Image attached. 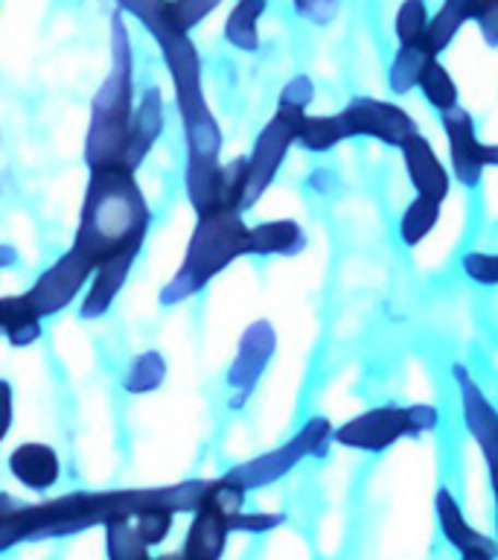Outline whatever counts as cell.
<instances>
[{
	"label": "cell",
	"mask_w": 498,
	"mask_h": 560,
	"mask_svg": "<svg viewBox=\"0 0 498 560\" xmlns=\"http://www.w3.org/2000/svg\"><path fill=\"white\" fill-rule=\"evenodd\" d=\"M149 225L152 210L134 178V170L126 164L94 166L70 252L79 254L96 271L111 257L143 252Z\"/></svg>",
	"instance_id": "6da1fadb"
},
{
	"label": "cell",
	"mask_w": 498,
	"mask_h": 560,
	"mask_svg": "<svg viewBox=\"0 0 498 560\" xmlns=\"http://www.w3.org/2000/svg\"><path fill=\"white\" fill-rule=\"evenodd\" d=\"M134 59L122 15L111 18V70L91 103L85 138L87 166L126 164L131 114H134ZM129 166V164H126Z\"/></svg>",
	"instance_id": "7a4b0ae2"
},
{
	"label": "cell",
	"mask_w": 498,
	"mask_h": 560,
	"mask_svg": "<svg viewBox=\"0 0 498 560\" xmlns=\"http://www.w3.org/2000/svg\"><path fill=\"white\" fill-rule=\"evenodd\" d=\"M251 257V225L239 210H213L199 217L192 228L190 245L183 252V262L173 280L161 289V304L175 306L187 298L199 295L210 280L236 262Z\"/></svg>",
	"instance_id": "3957f363"
},
{
	"label": "cell",
	"mask_w": 498,
	"mask_h": 560,
	"mask_svg": "<svg viewBox=\"0 0 498 560\" xmlns=\"http://www.w3.org/2000/svg\"><path fill=\"white\" fill-rule=\"evenodd\" d=\"M332 435H335V427H332L330 420L318 415V418L306 420L304 427L297 429L286 444H280L277 450H271V453L257 455L251 462L236 464L234 470L227 472L248 490L265 488V485H274V481H280L283 476H288V472L295 470L300 462H306V458H315V455L327 453V446L335 444Z\"/></svg>",
	"instance_id": "277c9868"
},
{
	"label": "cell",
	"mask_w": 498,
	"mask_h": 560,
	"mask_svg": "<svg viewBox=\"0 0 498 560\" xmlns=\"http://www.w3.org/2000/svg\"><path fill=\"white\" fill-rule=\"evenodd\" d=\"M306 114L309 112H304V108L277 103L274 117L260 129L251 152H248V192H245L242 213L251 210L274 184L286 155L292 152V147H297V131L304 126Z\"/></svg>",
	"instance_id": "5b68a950"
},
{
	"label": "cell",
	"mask_w": 498,
	"mask_h": 560,
	"mask_svg": "<svg viewBox=\"0 0 498 560\" xmlns=\"http://www.w3.org/2000/svg\"><path fill=\"white\" fill-rule=\"evenodd\" d=\"M440 129L449 149V173L461 187L475 190L489 166H498V143H484L478 138L475 120L463 105L440 114Z\"/></svg>",
	"instance_id": "8992f818"
},
{
	"label": "cell",
	"mask_w": 498,
	"mask_h": 560,
	"mask_svg": "<svg viewBox=\"0 0 498 560\" xmlns=\"http://www.w3.org/2000/svg\"><path fill=\"white\" fill-rule=\"evenodd\" d=\"M402 438H414L408 406L384 402V406H374V409L361 411L356 418L344 420L341 427H335L332 441L347 446V450L376 455L391 450L393 444H400Z\"/></svg>",
	"instance_id": "52a82bcc"
},
{
	"label": "cell",
	"mask_w": 498,
	"mask_h": 560,
	"mask_svg": "<svg viewBox=\"0 0 498 560\" xmlns=\"http://www.w3.org/2000/svg\"><path fill=\"white\" fill-rule=\"evenodd\" d=\"M341 117L347 122L349 138H367L382 147L400 149L411 135H417L419 126L402 105L376 96H356L341 108Z\"/></svg>",
	"instance_id": "ba28073f"
},
{
	"label": "cell",
	"mask_w": 498,
	"mask_h": 560,
	"mask_svg": "<svg viewBox=\"0 0 498 560\" xmlns=\"http://www.w3.org/2000/svg\"><path fill=\"white\" fill-rule=\"evenodd\" d=\"M274 350H277V332H274L271 322L260 318L251 327H245L234 362L227 368V385L236 394L234 409L245 406V400L251 397L253 388L260 385L265 368L274 359Z\"/></svg>",
	"instance_id": "9c48e42d"
},
{
	"label": "cell",
	"mask_w": 498,
	"mask_h": 560,
	"mask_svg": "<svg viewBox=\"0 0 498 560\" xmlns=\"http://www.w3.org/2000/svg\"><path fill=\"white\" fill-rule=\"evenodd\" d=\"M452 380L454 388H458V397H461L463 427H466L470 438L481 450V458H484V464L498 462V409L466 365L454 362Z\"/></svg>",
	"instance_id": "30bf717a"
},
{
	"label": "cell",
	"mask_w": 498,
	"mask_h": 560,
	"mask_svg": "<svg viewBox=\"0 0 498 560\" xmlns=\"http://www.w3.org/2000/svg\"><path fill=\"white\" fill-rule=\"evenodd\" d=\"M94 275V269L87 266L79 254L68 252L64 257L52 262L50 269L44 271L42 278L35 280L33 289L24 292L29 306H33L38 318L61 313L64 306L73 304L79 295V289L85 287V280Z\"/></svg>",
	"instance_id": "8fae6325"
},
{
	"label": "cell",
	"mask_w": 498,
	"mask_h": 560,
	"mask_svg": "<svg viewBox=\"0 0 498 560\" xmlns=\"http://www.w3.org/2000/svg\"><path fill=\"white\" fill-rule=\"evenodd\" d=\"M400 155L405 175H408L411 187H414V196H426V199H435L443 205L449 199V192H452V173L440 161L431 140L423 131H417L402 143Z\"/></svg>",
	"instance_id": "7c38bea8"
},
{
	"label": "cell",
	"mask_w": 498,
	"mask_h": 560,
	"mask_svg": "<svg viewBox=\"0 0 498 560\" xmlns=\"http://www.w3.org/2000/svg\"><path fill=\"white\" fill-rule=\"evenodd\" d=\"M164 94L157 88H146L140 96L138 108L131 114L129 143H126V164L138 173V166L155 149L161 131H164Z\"/></svg>",
	"instance_id": "4fadbf2b"
},
{
	"label": "cell",
	"mask_w": 498,
	"mask_h": 560,
	"mask_svg": "<svg viewBox=\"0 0 498 560\" xmlns=\"http://www.w3.org/2000/svg\"><path fill=\"white\" fill-rule=\"evenodd\" d=\"M183 187L195 217L225 210V164L218 158L187 155Z\"/></svg>",
	"instance_id": "5bb4252c"
},
{
	"label": "cell",
	"mask_w": 498,
	"mask_h": 560,
	"mask_svg": "<svg viewBox=\"0 0 498 560\" xmlns=\"http://www.w3.org/2000/svg\"><path fill=\"white\" fill-rule=\"evenodd\" d=\"M140 252H126L120 257H111L108 262H103L99 269L94 271V280H91V289L85 292V301L79 306V315L85 322H94V318H103L108 310H111L114 298L120 295V289L126 287L134 262H138Z\"/></svg>",
	"instance_id": "9a60e30c"
},
{
	"label": "cell",
	"mask_w": 498,
	"mask_h": 560,
	"mask_svg": "<svg viewBox=\"0 0 498 560\" xmlns=\"http://www.w3.org/2000/svg\"><path fill=\"white\" fill-rule=\"evenodd\" d=\"M9 472L24 488L50 490L61 479V458L52 446L29 441V444H21L17 450H12V455H9Z\"/></svg>",
	"instance_id": "2e32d148"
},
{
	"label": "cell",
	"mask_w": 498,
	"mask_h": 560,
	"mask_svg": "<svg viewBox=\"0 0 498 560\" xmlns=\"http://www.w3.org/2000/svg\"><path fill=\"white\" fill-rule=\"evenodd\" d=\"M190 532H187V540H183V560H222L227 549V540H230V520L218 511H210V508H199L192 511Z\"/></svg>",
	"instance_id": "e0dca14e"
},
{
	"label": "cell",
	"mask_w": 498,
	"mask_h": 560,
	"mask_svg": "<svg viewBox=\"0 0 498 560\" xmlns=\"http://www.w3.org/2000/svg\"><path fill=\"white\" fill-rule=\"evenodd\" d=\"M435 520L440 534H443V540L449 542L458 555H463V551H470V549H478V546L496 542V537L481 534L478 528L466 520V514H463V508H461V499L454 497L449 488H437Z\"/></svg>",
	"instance_id": "ac0fdd59"
},
{
	"label": "cell",
	"mask_w": 498,
	"mask_h": 560,
	"mask_svg": "<svg viewBox=\"0 0 498 560\" xmlns=\"http://www.w3.org/2000/svg\"><path fill=\"white\" fill-rule=\"evenodd\" d=\"M306 248V231L295 219H269L251 225V257H295Z\"/></svg>",
	"instance_id": "d6986e66"
},
{
	"label": "cell",
	"mask_w": 498,
	"mask_h": 560,
	"mask_svg": "<svg viewBox=\"0 0 498 560\" xmlns=\"http://www.w3.org/2000/svg\"><path fill=\"white\" fill-rule=\"evenodd\" d=\"M42 322L26 295L0 298V332L7 336L12 348H26L42 339Z\"/></svg>",
	"instance_id": "ffe728a7"
},
{
	"label": "cell",
	"mask_w": 498,
	"mask_h": 560,
	"mask_svg": "<svg viewBox=\"0 0 498 560\" xmlns=\"http://www.w3.org/2000/svg\"><path fill=\"white\" fill-rule=\"evenodd\" d=\"M478 7V0H443L437 12L428 21V47L435 56H443L452 42L461 35V30L472 21V12Z\"/></svg>",
	"instance_id": "44dd1931"
},
{
	"label": "cell",
	"mask_w": 498,
	"mask_h": 560,
	"mask_svg": "<svg viewBox=\"0 0 498 560\" xmlns=\"http://www.w3.org/2000/svg\"><path fill=\"white\" fill-rule=\"evenodd\" d=\"M431 59H440L431 52L428 44H400L396 52H393L391 68H388V88H391V94L405 96L411 91H417L419 77H423V70Z\"/></svg>",
	"instance_id": "7402d4cb"
},
{
	"label": "cell",
	"mask_w": 498,
	"mask_h": 560,
	"mask_svg": "<svg viewBox=\"0 0 498 560\" xmlns=\"http://www.w3.org/2000/svg\"><path fill=\"white\" fill-rule=\"evenodd\" d=\"M269 0H236L225 21V42L242 52L260 50V18L265 15Z\"/></svg>",
	"instance_id": "603a6c76"
},
{
	"label": "cell",
	"mask_w": 498,
	"mask_h": 560,
	"mask_svg": "<svg viewBox=\"0 0 498 560\" xmlns=\"http://www.w3.org/2000/svg\"><path fill=\"white\" fill-rule=\"evenodd\" d=\"M344 140L349 138V129L341 112L335 114H306L304 126L297 131V147L312 152V155H323V152H332L335 147H341Z\"/></svg>",
	"instance_id": "cb8c5ba5"
},
{
	"label": "cell",
	"mask_w": 498,
	"mask_h": 560,
	"mask_svg": "<svg viewBox=\"0 0 498 560\" xmlns=\"http://www.w3.org/2000/svg\"><path fill=\"white\" fill-rule=\"evenodd\" d=\"M440 213H443L440 201L426 199V196H414L400 217V243L405 248H417V245L426 243L428 236L435 234Z\"/></svg>",
	"instance_id": "d4e9b609"
},
{
	"label": "cell",
	"mask_w": 498,
	"mask_h": 560,
	"mask_svg": "<svg viewBox=\"0 0 498 560\" xmlns=\"http://www.w3.org/2000/svg\"><path fill=\"white\" fill-rule=\"evenodd\" d=\"M417 91L437 114H443L449 112V108H454V105H461V88L454 82L452 70L446 68L440 59L428 61L426 70H423V77H419Z\"/></svg>",
	"instance_id": "484cf974"
},
{
	"label": "cell",
	"mask_w": 498,
	"mask_h": 560,
	"mask_svg": "<svg viewBox=\"0 0 498 560\" xmlns=\"http://www.w3.org/2000/svg\"><path fill=\"white\" fill-rule=\"evenodd\" d=\"M105 542H108V558L111 560H152L149 558L146 540L140 537L138 525L131 516H114L105 523Z\"/></svg>",
	"instance_id": "4316f807"
},
{
	"label": "cell",
	"mask_w": 498,
	"mask_h": 560,
	"mask_svg": "<svg viewBox=\"0 0 498 560\" xmlns=\"http://www.w3.org/2000/svg\"><path fill=\"white\" fill-rule=\"evenodd\" d=\"M166 380V359L157 350H143L134 357L122 374V388L129 394H149L161 388Z\"/></svg>",
	"instance_id": "83f0119b"
},
{
	"label": "cell",
	"mask_w": 498,
	"mask_h": 560,
	"mask_svg": "<svg viewBox=\"0 0 498 560\" xmlns=\"http://www.w3.org/2000/svg\"><path fill=\"white\" fill-rule=\"evenodd\" d=\"M428 21H431V15H428L426 0H402L396 15H393L396 44H428Z\"/></svg>",
	"instance_id": "f1b7e54d"
},
{
	"label": "cell",
	"mask_w": 498,
	"mask_h": 560,
	"mask_svg": "<svg viewBox=\"0 0 498 560\" xmlns=\"http://www.w3.org/2000/svg\"><path fill=\"white\" fill-rule=\"evenodd\" d=\"M131 520H134V525H138L140 537H143L149 549H152V546H161V542L169 537V532H173L175 511L166 505H149L143 508V511H138Z\"/></svg>",
	"instance_id": "f546056e"
},
{
	"label": "cell",
	"mask_w": 498,
	"mask_h": 560,
	"mask_svg": "<svg viewBox=\"0 0 498 560\" xmlns=\"http://www.w3.org/2000/svg\"><path fill=\"white\" fill-rule=\"evenodd\" d=\"M222 0H166V15L178 33L190 35L208 15H213Z\"/></svg>",
	"instance_id": "4dcf8cb0"
},
{
	"label": "cell",
	"mask_w": 498,
	"mask_h": 560,
	"mask_svg": "<svg viewBox=\"0 0 498 560\" xmlns=\"http://www.w3.org/2000/svg\"><path fill=\"white\" fill-rule=\"evenodd\" d=\"M461 271L475 287H498V252H470L461 260Z\"/></svg>",
	"instance_id": "1f68e13d"
},
{
	"label": "cell",
	"mask_w": 498,
	"mask_h": 560,
	"mask_svg": "<svg viewBox=\"0 0 498 560\" xmlns=\"http://www.w3.org/2000/svg\"><path fill=\"white\" fill-rule=\"evenodd\" d=\"M245 192H248V155H239L225 164V210L242 213Z\"/></svg>",
	"instance_id": "d6a6232c"
},
{
	"label": "cell",
	"mask_w": 498,
	"mask_h": 560,
	"mask_svg": "<svg viewBox=\"0 0 498 560\" xmlns=\"http://www.w3.org/2000/svg\"><path fill=\"white\" fill-rule=\"evenodd\" d=\"M292 7L306 24L330 26L341 12V0H292Z\"/></svg>",
	"instance_id": "836d02e7"
},
{
	"label": "cell",
	"mask_w": 498,
	"mask_h": 560,
	"mask_svg": "<svg viewBox=\"0 0 498 560\" xmlns=\"http://www.w3.org/2000/svg\"><path fill=\"white\" fill-rule=\"evenodd\" d=\"M286 523V516L274 514V511H253V514H245L239 511L236 516H230V532H242V534H265L274 532L280 525Z\"/></svg>",
	"instance_id": "e575fe53"
},
{
	"label": "cell",
	"mask_w": 498,
	"mask_h": 560,
	"mask_svg": "<svg viewBox=\"0 0 498 560\" xmlns=\"http://www.w3.org/2000/svg\"><path fill=\"white\" fill-rule=\"evenodd\" d=\"M315 100V82L306 73H297L295 79H288L283 91H280V105H295V108H304L309 112V105Z\"/></svg>",
	"instance_id": "d590c367"
},
{
	"label": "cell",
	"mask_w": 498,
	"mask_h": 560,
	"mask_svg": "<svg viewBox=\"0 0 498 560\" xmlns=\"http://www.w3.org/2000/svg\"><path fill=\"white\" fill-rule=\"evenodd\" d=\"M472 21L478 24V33L487 47H498V0H478L472 12Z\"/></svg>",
	"instance_id": "8d00e7d4"
},
{
	"label": "cell",
	"mask_w": 498,
	"mask_h": 560,
	"mask_svg": "<svg viewBox=\"0 0 498 560\" xmlns=\"http://www.w3.org/2000/svg\"><path fill=\"white\" fill-rule=\"evenodd\" d=\"M411 427H414V435H426V432H435L440 427V411L428 402H411Z\"/></svg>",
	"instance_id": "74e56055"
},
{
	"label": "cell",
	"mask_w": 498,
	"mask_h": 560,
	"mask_svg": "<svg viewBox=\"0 0 498 560\" xmlns=\"http://www.w3.org/2000/svg\"><path fill=\"white\" fill-rule=\"evenodd\" d=\"M12 385L7 380H0V441L9 435L12 429V409H15V400H12Z\"/></svg>",
	"instance_id": "f35d334b"
},
{
	"label": "cell",
	"mask_w": 498,
	"mask_h": 560,
	"mask_svg": "<svg viewBox=\"0 0 498 560\" xmlns=\"http://www.w3.org/2000/svg\"><path fill=\"white\" fill-rule=\"evenodd\" d=\"M461 560H498V542H489V546H478V549L463 551Z\"/></svg>",
	"instance_id": "ab89813d"
},
{
	"label": "cell",
	"mask_w": 498,
	"mask_h": 560,
	"mask_svg": "<svg viewBox=\"0 0 498 560\" xmlns=\"http://www.w3.org/2000/svg\"><path fill=\"white\" fill-rule=\"evenodd\" d=\"M489 493H493V508H496V542H498V462L487 464Z\"/></svg>",
	"instance_id": "60d3db41"
},
{
	"label": "cell",
	"mask_w": 498,
	"mask_h": 560,
	"mask_svg": "<svg viewBox=\"0 0 498 560\" xmlns=\"http://www.w3.org/2000/svg\"><path fill=\"white\" fill-rule=\"evenodd\" d=\"M17 262V252L12 245H0V269H9Z\"/></svg>",
	"instance_id": "b9f144b4"
},
{
	"label": "cell",
	"mask_w": 498,
	"mask_h": 560,
	"mask_svg": "<svg viewBox=\"0 0 498 560\" xmlns=\"http://www.w3.org/2000/svg\"><path fill=\"white\" fill-rule=\"evenodd\" d=\"M152 560H183V555H161V558H152Z\"/></svg>",
	"instance_id": "7bdbcfd3"
}]
</instances>
